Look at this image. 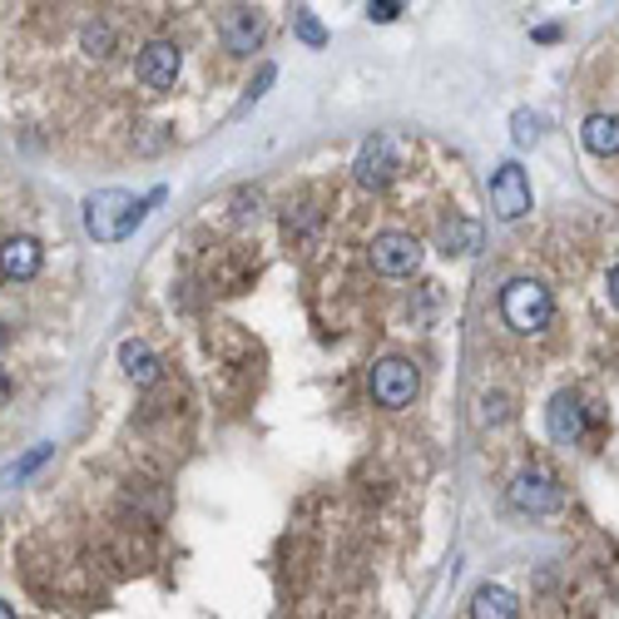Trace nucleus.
Here are the masks:
<instances>
[{
  "label": "nucleus",
  "instance_id": "6e6552de",
  "mask_svg": "<svg viewBox=\"0 0 619 619\" xmlns=\"http://www.w3.org/2000/svg\"><path fill=\"white\" fill-rule=\"evenodd\" d=\"M352 169H357V184H362V189H382V184L397 174V150H391L387 134H377V140L362 144V150H357V164H352Z\"/></svg>",
  "mask_w": 619,
  "mask_h": 619
},
{
  "label": "nucleus",
  "instance_id": "7ed1b4c3",
  "mask_svg": "<svg viewBox=\"0 0 619 619\" xmlns=\"http://www.w3.org/2000/svg\"><path fill=\"white\" fill-rule=\"evenodd\" d=\"M367 387H372V401H377V407L401 411V407H411V397H417V387H421V372L411 367L407 357H382L377 367H372Z\"/></svg>",
  "mask_w": 619,
  "mask_h": 619
},
{
  "label": "nucleus",
  "instance_id": "0eeeda50",
  "mask_svg": "<svg viewBox=\"0 0 619 619\" xmlns=\"http://www.w3.org/2000/svg\"><path fill=\"white\" fill-rule=\"evenodd\" d=\"M510 506L526 510V516H550L560 506V486L545 471H520L516 486H510Z\"/></svg>",
  "mask_w": 619,
  "mask_h": 619
},
{
  "label": "nucleus",
  "instance_id": "ddd939ff",
  "mask_svg": "<svg viewBox=\"0 0 619 619\" xmlns=\"http://www.w3.org/2000/svg\"><path fill=\"white\" fill-rule=\"evenodd\" d=\"M579 134H585V150L589 154H599V159H615V150H619V120H615V114H589Z\"/></svg>",
  "mask_w": 619,
  "mask_h": 619
},
{
  "label": "nucleus",
  "instance_id": "f257e3e1",
  "mask_svg": "<svg viewBox=\"0 0 619 619\" xmlns=\"http://www.w3.org/2000/svg\"><path fill=\"white\" fill-rule=\"evenodd\" d=\"M150 203H159V194L134 199V194H124V189H100V194H90V203H85V229H90L95 243H124L144 223Z\"/></svg>",
  "mask_w": 619,
  "mask_h": 619
},
{
  "label": "nucleus",
  "instance_id": "f3484780",
  "mask_svg": "<svg viewBox=\"0 0 619 619\" xmlns=\"http://www.w3.org/2000/svg\"><path fill=\"white\" fill-rule=\"evenodd\" d=\"M110 45H114L110 25H90V31H85V55H95V60H110Z\"/></svg>",
  "mask_w": 619,
  "mask_h": 619
},
{
  "label": "nucleus",
  "instance_id": "9d476101",
  "mask_svg": "<svg viewBox=\"0 0 619 619\" xmlns=\"http://www.w3.org/2000/svg\"><path fill=\"white\" fill-rule=\"evenodd\" d=\"M41 258H45V248L31 239V233H15V239L0 243V273L15 278V283L35 278V273H41Z\"/></svg>",
  "mask_w": 619,
  "mask_h": 619
},
{
  "label": "nucleus",
  "instance_id": "b1692460",
  "mask_svg": "<svg viewBox=\"0 0 619 619\" xmlns=\"http://www.w3.org/2000/svg\"><path fill=\"white\" fill-rule=\"evenodd\" d=\"M5 342H11V332H5V328H0V347H5Z\"/></svg>",
  "mask_w": 619,
  "mask_h": 619
},
{
  "label": "nucleus",
  "instance_id": "5701e85b",
  "mask_svg": "<svg viewBox=\"0 0 619 619\" xmlns=\"http://www.w3.org/2000/svg\"><path fill=\"white\" fill-rule=\"evenodd\" d=\"M0 619H15V609H11V605H5V599H0Z\"/></svg>",
  "mask_w": 619,
  "mask_h": 619
},
{
  "label": "nucleus",
  "instance_id": "dca6fc26",
  "mask_svg": "<svg viewBox=\"0 0 619 619\" xmlns=\"http://www.w3.org/2000/svg\"><path fill=\"white\" fill-rule=\"evenodd\" d=\"M51 451H55V446H35V451H31V456H21V461H15V466H11V471H0V486H15V480H25V476H31V471H35V466H41V461H45V456H51Z\"/></svg>",
  "mask_w": 619,
  "mask_h": 619
},
{
  "label": "nucleus",
  "instance_id": "4be33fe9",
  "mask_svg": "<svg viewBox=\"0 0 619 619\" xmlns=\"http://www.w3.org/2000/svg\"><path fill=\"white\" fill-rule=\"evenodd\" d=\"M5 397H11V377H5V367H0V407H5Z\"/></svg>",
  "mask_w": 619,
  "mask_h": 619
},
{
  "label": "nucleus",
  "instance_id": "1a4fd4ad",
  "mask_svg": "<svg viewBox=\"0 0 619 619\" xmlns=\"http://www.w3.org/2000/svg\"><path fill=\"white\" fill-rule=\"evenodd\" d=\"M219 35H223V45H229L233 55H253L263 45V21L248 11V5H229L223 21H219Z\"/></svg>",
  "mask_w": 619,
  "mask_h": 619
},
{
  "label": "nucleus",
  "instance_id": "9b49d317",
  "mask_svg": "<svg viewBox=\"0 0 619 619\" xmlns=\"http://www.w3.org/2000/svg\"><path fill=\"white\" fill-rule=\"evenodd\" d=\"M550 436H555L560 446H579V436H585V407H579V397L560 391V397L550 401Z\"/></svg>",
  "mask_w": 619,
  "mask_h": 619
},
{
  "label": "nucleus",
  "instance_id": "423d86ee",
  "mask_svg": "<svg viewBox=\"0 0 619 619\" xmlns=\"http://www.w3.org/2000/svg\"><path fill=\"white\" fill-rule=\"evenodd\" d=\"M490 209H496V219L516 223L530 213V179L520 164H500L496 179H490Z\"/></svg>",
  "mask_w": 619,
  "mask_h": 619
},
{
  "label": "nucleus",
  "instance_id": "4468645a",
  "mask_svg": "<svg viewBox=\"0 0 619 619\" xmlns=\"http://www.w3.org/2000/svg\"><path fill=\"white\" fill-rule=\"evenodd\" d=\"M120 362H124V372H130V382H140V387L159 382V357H154L144 342H124V347H120Z\"/></svg>",
  "mask_w": 619,
  "mask_h": 619
},
{
  "label": "nucleus",
  "instance_id": "20e7f679",
  "mask_svg": "<svg viewBox=\"0 0 619 619\" xmlns=\"http://www.w3.org/2000/svg\"><path fill=\"white\" fill-rule=\"evenodd\" d=\"M184 70V51L174 41H150L140 51V60H134V80L144 85V90H174V80H179Z\"/></svg>",
  "mask_w": 619,
  "mask_h": 619
},
{
  "label": "nucleus",
  "instance_id": "a211bd4d",
  "mask_svg": "<svg viewBox=\"0 0 619 619\" xmlns=\"http://www.w3.org/2000/svg\"><path fill=\"white\" fill-rule=\"evenodd\" d=\"M510 134H516V144H535V140H540V114L516 110V120H510Z\"/></svg>",
  "mask_w": 619,
  "mask_h": 619
},
{
  "label": "nucleus",
  "instance_id": "39448f33",
  "mask_svg": "<svg viewBox=\"0 0 619 619\" xmlns=\"http://www.w3.org/2000/svg\"><path fill=\"white\" fill-rule=\"evenodd\" d=\"M372 268L382 278H411L421 268V243L411 233H382L372 239Z\"/></svg>",
  "mask_w": 619,
  "mask_h": 619
},
{
  "label": "nucleus",
  "instance_id": "f03ea898",
  "mask_svg": "<svg viewBox=\"0 0 619 619\" xmlns=\"http://www.w3.org/2000/svg\"><path fill=\"white\" fill-rule=\"evenodd\" d=\"M500 318L516 332H545L550 318H555V298L535 278H510L506 292H500Z\"/></svg>",
  "mask_w": 619,
  "mask_h": 619
},
{
  "label": "nucleus",
  "instance_id": "6ab92c4d",
  "mask_svg": "<svg viewBox=\"0 0 619 619\" xmlns=\"http://www.w3.org/2000/svg\"><path fill=\"white\" fill-rule=\"evenodd\" d=\"M298 35H302L308 45H328V31L312 21V11H298Z\"/></svg>",
  "mask_w": 619,
  "mask_h": 619
},
{
  "label": "nucleus",
  "instance_id": "2eb2a0df",
  "mask_svg": "<svg viewBox=\"0 0 619 619\" xmlns=\"http://www.w3.org/2000/svg\"><path fill=\"white\" fill-rule=\"evenodd\" d=\"M476 239H480L476 223H446V229H441V248H446V253H466V248H476Z\"/></svg>",
  "mask_w": 619,
  "mask_h": 619
},
{
  "label": "nucleus",
  "instance_id": "412c9836",
  "mask_svg": "<svg viewBox=\"0 0 619 619\" xmlns=\"http://www.w3.org/2000/svg\"><path fill=\"white\" fill-rule=\"evenodd\" d=\"M506 417V397H486V421H500Z\"/></svg>",
  "mask_w": 619,
  "mask_h": 619
},
{
  "label": "nucleus",
  "instance_id": "aec40b11",
  "mask_svg": "<svg viewBox=\"0 0 619 619\" xmlns=\"http://www.w3.org/2000/svg\"><path fill=\"white\" fill-rule=\"evenodd\" d=\"M367 15L387 25V21H397V15H401V5H397V0H377V5H367Z\"/></svg>",
  "mask_w": 619,
  "mask_h": 619
},
{
  "label": "nucleus",
  "instance_id": "f8f14e48",
  "mask_svg": "<svg viewBox=\"0 0 619 619\" xmlns=\"http://www.w3.org/2000/svg\"><path fill=\"white\" fill-rule=\"evenodd\" d=\"M471 619H520V605L506 585H480L471 595Z\"/></svg>",
  "mask_w": 619,
  "mask_h": 619
}]
</instances>
